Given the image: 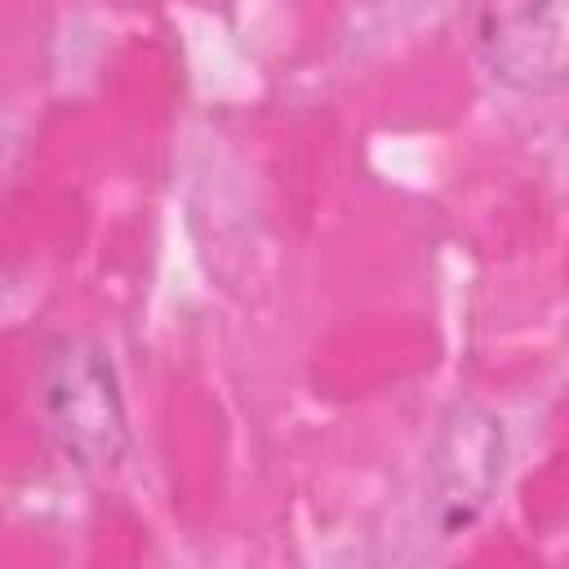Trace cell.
<instances>
[{"label":"cell","instance_id":"cell-1","mask_svg":"<svg viewBox=\"0 0 569 569\" xmlns=\"http://www.w3.org/2000/svg\"><path fill=\"white\" fill-rule=\"evenodd\" d=\"M40 409L58 449L89 476H107L129 453V409L116 360L84 333H62L40 360Z\"/></svg>","mask_w":569,"mask_h":569},{"label":"cell","instance_id":"cell-2","mask_svg":"<svg viewBox=\"0 0 569 569\" xmlns=\"http://www.w3.org/2000/svg\"><path fill=\"white\" fill-rule=\"evenodd\" d=\"M467 27L502 89L551 98L569 84V0H476Z\"/></svg>","mask_w":569,"mask_h":569},{"label":"cell","instance_id":"cell-3","mask_svg":"<svg viewBox=\"0 0 569 569\" xmlns=\"http://www.w3.org/2000/svg\"><path fill=\"white\" fill-rule=\"evenodd\" d=\"M507 467L502 418L476 400H458L436 431L427 480H431V525L440 538L467 533L493 502Z\"/></svg>","mask_w":569,"mask_h":569}]
</instances>
